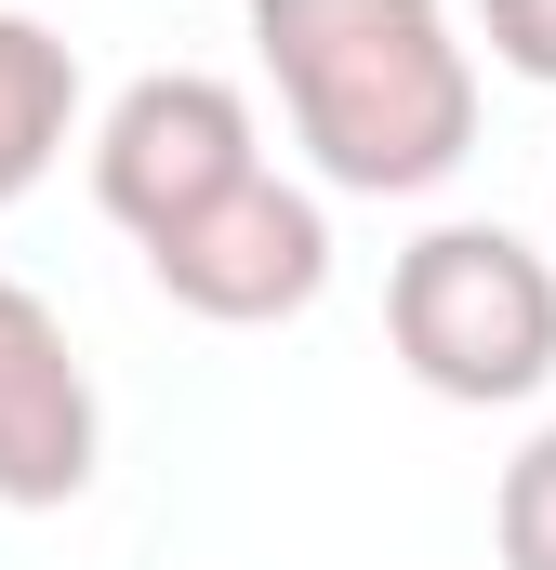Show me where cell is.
I'll return each mask as SVG.
<instances>
[{"mask_svg": "<svg viewBox=\"0 0 556 570\" xmlns=\"http://www.w3.org/2000/svg\"><path fill=\"white\" fill-rule=\"evenodd\" d=\"M252 40L291 94V134L358 199H411L477 146V67L437 0H252Z\"/></svg>", "mask_w": 556, "mask_h": 570, "instance_id": "1", "label": "cell"}, {"mask_svg": "<svg viewBox=\"0 0 556 570\" xmlns=\"http://www.w3.org/2000/svg\"><path fill=\"white\" fill-rule=\"evenodd\" d=\"M385 332L437 399H530L556 372V266L504 226H437L385 279Z\"/></svg>", "mask_w": 556, "mask_h": 570, "instance_id": "2", "label": "cell"}, {"mask_svg": "<svg viewBox=\"0 0 556 570\" xmlns=\"http://www.w3.org/2000/svg\"><path fill=\"white\" fill-rule=\"evenodd\" d=\"M266 159H252V107L226 94V80H199V67H159L133 80L120 107H107V134H93V199L133 226L146 253L172 239V226H199L226 186H252Z\"/></svg>", "mask_w": 556, "mask_h": 570, "instance_id": "3", "label": "cell"}, {"mask_svg": "<svg viewBox=\"0 0 556 570\" xmlns=\"http://www.w3.org/2000/svg\"><path fill=\"white\" fill-rule=\"evenodd\" d=\"M146 266H159V292H172L186 318L266 332V318H291V305H318V279H331V226H318L305 186L252 173V186H226L199 226H172Z\"/></svg>", "mask_w": 556, "mask_h": 570, "instance_id": "4", "label": "cell"}, {"mask_svg": "<svg viewBox=\"0 0 556 570\" xmlns=\"http://www.w3.org/2000/svg\"><path fill=\"white\" fill-rule=\"evenodd\" d=\"M93 372L67 318L27 279H0V504H80L93 491Z\"/></svg>", "mask_w": 556, "mask_h": 570, "instance_id": "5", "label": "cell"}, {"mask_svg": "<svg viewBox=\"0 0 556 570\" xmlns=\"http://www.w3.org/2000/svg\"><path fill=\"white\" fill-rule=\"evenodd\" d=\"M80 120V53L40 27V13H0V199L40 186V159Z\"/></svg>", "mask_w": 556, "mask_h": 570, "instance_id": "6", "label": "cell"}, {"mask_svg": "<svg viewBox=\"0 0 556 570\" xmlns=\"http://www.w3.org/2000/svg\"><path fill=\"white\" fill-rule=\"evenodd\" d=\"M490 544H504V570H556V425L504 464V491H490Z\"/></svg>", "mask_w": 556, "mask_h": 570, "instance_id": "7", "label": "cell"}, {"mask_svg": "<svg viewBox=\"0 0 556 570\" xmlns=\"http://www.w3.org/2000/svg\"><path fill=\"white\" fill-rule=\"evenodd\" d=\"M477 27H490V53H504V67L556 80V0H477Z\"/></svg>", "mask_w": 556, "mask_h": 570, "instance_id": "8", "label": "cell"}]
</instances>
